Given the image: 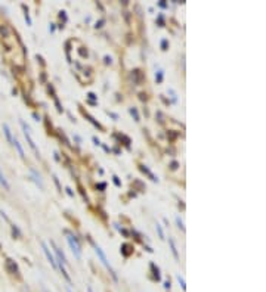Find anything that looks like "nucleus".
Instances as JSON below:
<instances>
[{
    "label": "nucleus",
    "instance_id": "nucleus-14",
    "mask_svg": "<svg viewBox=\"0 0 266 292\" xmlns=\"http://www.w3.org/2000/svg\"><path fill=\"white\" fill-rule=\"evenodd\" d=\"M163 78H164V71H163V69H160V71L155 74V81H157V83H161Z\"/></svg>",
    "mask_w": 266,
    "mask_h": 292
},
{
    "label": "nucleus",
    "instance_id": "nucleus-21",
    "mask_svg": "<svg viewBox=\"0 0 266 292\" xmlns=\"http://www.w3.org/2000/svg\"><path fill=\"white\" fill-rule=\"evenodd\" d=\"M169 49V40H161V50H167Z\"/></svg>",
    "mask_w": 266,
    "mask_h": 292
},
{
    "label": "nucleus",
    "instance_id": "nucleus-18",
    "mask_svg": "<svg viewBox=\"0 0 266 292\" xmlns=\"http://www.w3.org/2000/svg\"><path fill=\"white\" fill-rule=\"evenodd\" d=\"M176 223H177V227H179L180 230H185V226H183V220H182V218H180L179 215L176 217Z\"/></svg>",
    "mask_w": 266,
    "mask_h": 292
},
{
    "label": "nucleus",
    "instance_id": "nucleus-28",
    "mask_svg": "<svg viewBox=\"0 0 266 292\" xmlns=\"http://www.w3.org/2000/svg\"><path fill=\"white\" fill-rule=\"evenodd\" d=\"M158 6H160V8H167L169 5H167V3H166V2H164V0H161V2H158Z\"/></svg>",
    "mask_w": 266,
    "mask_h": 292
},
{
    "label": "nucleus",
    "instance_id": "nucleus-34",
    "mask_svg": "<svg viewBox=\"0 0 266 292\" xmlns=\"http://www.w3.org/2000/svg\"><path fill=\"white\" fill-rule=\"evenodd\" d=\"M111 62H112V59L110 56H105V64H111Z\"/></svg>",
    "mask_w": 266,
    "mask_h": 292
},
{
    "label": "nucleus",
    "instance_id": "nucleus-20",
    "mask_svg": "<svg viewBox=\"0 0 266 292\" xmlns=\"http://www.w3.org/2000/svg\"><path fill=\"white\" fill-rule=\"evenodd\" d=\"M177 280H179V283H180V286H182V289L185 291V289H186V285H185V280H183V277H182L180 274H177Z\"/></svg>",
    "mask_w": 266,
    "mask_h": 292
},
{
    "label": "nucleus",
    "instance_id": "nucleus-23",
    "mask_svg": "<svg viewBox=\"0 0 266 292\" xmlns=\"http://www.w3.org/2000/svg\"><path fill=\"white\" fill-rule=\"evenodd\" d=\"M177 167H179V162H177V161H172L170 168H172V170H177Z\"/></svg>",
    "mask_w": 266,
    "mask_h": 292
},
{
    "label": "nucleus",
    "instance_id": "nucleus-42",
    "mask_svg": "<svg viewBox=\"0 0 266 292\" xmlns=\"http://www.w3.org/2000/svg\"><path fill=\"white\" fill-rule=\"evenodd\" d=\"M44 292H49V291H47V289H44Z\"/></svg>",
    "mask_w": 266,
    "mask_h": 292
},
{
    "label": "nucleus",
    "instance_id": "nucleus-38",
    "mask_svg": "<svg viewBox=\"0 0 266 292\" xmlns=\"http://www.w3.org/2000/svg\"><path fill=\"white\" fill-rule=\"evenodd\" d=\"M108 114H110V115L112 117V118H114V120H117V118H118V117H117V114H112V112H108Z\"/></svg>",
    "mask_w": 266,
    "mask_h": 292
},
{
    "label": "nucleus",
    "instance_id": "nucleus-10",
    "mask_svg": "<svg viewBox=\"0 0 266 292\" xmlns=\"http://www.w3.org/2000/svg\"><path fill=\"white\" fill-rule=\"evenodd\" d=\"M151 270H152V274H154V279H155V280H157V282H158V280H160V279H161V274H160V269H158V267L155 266L154 263H151Z\"/></svg>",
    "mask_w": 266,
    "mask_h": 292
},
{
    "label": "nucleus",
    "instance_id": "nucleus-32",
    "mask_svg": "<svg viewBox=\"0 0 266 292\" xmlns=\"http://www.w3.org/2000/svg\"><path fill=\"white\" fill-rule=\"evenodd\" d=\"M104 22H105V19H101L99 22H96V25H95V27H96V28H101V27H102V24H104Z\"/></svg>",
    "mask_w": 266,
    "mask_h": 292
},
{
    "label": "nucleus",
    "instance_id": "nucleus-19",
    "mask_svg": "<svg viewBox=\"0 0 266 292\" xmlns=\"http://www.w3.org/2000/svg\"><path fill=\"white\" fill-rule=\"evenodd\" d=\"M12 233H13V236H16V237H19V236H21V232H19V229H18V227H16L15 224L12 226Z\"/></svg>",
    "mask_w": 266,
    "mask_h": 292
},
{
    "label": "nucleus",
    "instance_id": "nucleus-41",
    "mask_svg": "<svg viewBox=\"0 0 266 292\" xmlns=\"http://www.w3.org/2000/svg\"><path fill=\"white\" fill-rule=\"evenodd\" d=\"M66 292H73V291H71V289H70V288H66Z\"/></svg>",
    "mask_w": 266,
    "mask_h": 292
},
{
    "label": "nucleus",
    "instance_id": "nucleus-27",
    "mask_svg": "<svg viewBox=\"0 0 266 292\" xmlns=\"http://www.w3.org/2000/svg\"><path fill=\"white\" fill-rule=\"evenodd\" d=\"M59 18H61V19H64V21H66V15H65V12H64V11L59 12Z\"/></svg>",
    "mask_w": 266,
    "mask_h": 292
},
{
    "label": "nucleus",
    "instance_id": "nucleus-8",
    "mask_svg": "<svg viewBox=\"0 0 266 292\" xmlns=\"http://www.w3.org/2000/svg\"><path fill=\"white\" fill-rule=\"evenodd\" d=\"M12 145L15 146V148H16V151H18V154H19V157H21V158H25V154H24V149H22L21 143L18 142V139H13V140H12Z\"/></svg>",
    "mask_w": 266,
    "mask_h": 292
},
{
    "label": "nucleus",
    "instance_id": "nucleus-37",
    "mask_svg": "<svg viewBox=\"0 0 266 292\" xmlns=\"http://www.w3.org/2000/svg\"><path fill=\"white\" fill-rule=\"evenodd\" d=\"M80 55H83V56H87V52H84L83 49H80Z\"/></svg>",
    "mask_w": 266,
    "mask_h": 292
},
{
    "label": "nucleus",
    "instance_id": "nucleus-4",
    "mask_svg": "<svg viewBox=\"0 0 266 292\" xmlns=\"http://www.w3.org/2000/svg\"><path fill=\"white\" fill-rule=\"evenodd\" d=\"M42 249H43V252H44V255H46V258H47V261L52 264V267L53 269H56V261H55V257L52 255V252L49 251V248H47V245L44 244V242H42Z\"/></svg>",
    "mask_w": 266,
    "mask_h": 292
},
{
    "label": "nucleus",
    "instance_id": "nucleus-9",
    "mask_svg": "<svg viewBox=\"0 0 266 292\" xmlns=\"http://www.w3.org/2000/svg\"><path fill=\"white\" fill-rule=\"evenodd\" d=\"M3 131H5V136H6V139H8V142L12 145V140H13V137H12V131L11 128H9V125L8 124H3Z\"/></svg>",
    "mask_w": 266,
    "mask_h": 292
},
{
    "label": "nucleus",
    "instance_id": "nucleus-30",
    "mask_svg": "<svg viewBox=\"0 0 266 292\" xmlns=\"http://www.w3.org/2000/svg\"><path fill=\"white\" fill-rule=\"evenodd\" d=\"M170 286H172L170 280H166V282H164V288H166V289H170Z\"/></svg>",
    "mask_w": 266,
    "mask_h": 292
},
{
    "label": "nucleus",
    "instance_id": "nucleus-1",
    "mask_svg": "<svg viewBox=\"0 0 266 292\" xmlns=\"http://www.w3.org/2000/svg\"><path fill=\"white\" fill-rule=\"evenodd\" d=\"M19 123H21V127H22V130H24V136H25V139H27V143H28V145H30V148H31V149L34 151V154L39 157V155H40V152H39V148L36 146V142H34V139L31 137V133H30V127H28L27 124L24 123L22 120L19 121Z\"/></svg>",
    "mask_w": 266,
    "mask_h": 292
},
{
    "label": "nucleus",
    "instance_id": "nucleus-25",
    "mask_svg": "<svg viewBox=\"0 0 266 292\" xmlns=\"http://www.w3.org/2000/svg\"><path fill=\"white\" fill-rule=\"evenodd\" d=\"M169 93L172 95V98H173V102H177V98H176V93H175V90H169Z\"/></svg>",
    "mask_w": 266,
    "mask_h": 292
},
{
    "label": "nucleus",
    "instance_id": "nucleus-39",
    "mask_svg": "<svg viewBox=\"0 0 266 292\" xmlns=\"http://www.w3.org/2000/svg\"><path fill=\"white\" fill-rule=\"evenodd\" d=\"M49 30H50V31H55V24H50V27H49Z\"/></svg>",
    "mask_w": 266,
    "mask_h": 292
},
{
    "label": "nucleus",
    "instance_id": "nucleus-29",
    "mask_svg": "<svg viewBox=\"0 0 266 292\" xmlns=\"http://www.w3.org/2000/svg\"><path fill=\"white\" fill-rule=\"evenodd\" d=\"M87 98H89V99H90V101H95V99H96V96H95V93H89V95H87Z\"/></svg>",
    "mask_w": 266,
    "mask_h": 292
},
{
    "label": "nucleus",
    "instance_id": "nucleus-2",
    "mask_svg": "<svg viewBox=\"0 0 266 292\" xmlns=\"http://www.w3.org/2000/svg\"><path fill=\"white\" fill-rule=\"evenodd\" d=\"M92 244H93V248H95V252L98 254V257H99V258H101V261H102V264H104V266H105V267L108 269V271H110L111 274H112V277H114V280H117V274H115V271H114V270H112V267H111V266H110V263H108V258H107V255L104 254V251H102V249H101V248L98 247V245H96L95 242H92Z\"/></svg>",
    "mask_w": 266,
    "mask_h": 292
},
{
    "label": "nucleus",
    "instance_id": "nucleus-12",
    "mask_svg": "<svg viewBox=\"0 0 266 292\" xmlns=\"http://www.w3.org/2000/svg\"><path fill=\"white\" fill-rule=\"evenodd\" d=\"M141 170H142V171H144V173H145V174H146V176H149V179L152 180V181H158V179H157V177H155L154 174H152V173H151V171H149V170L146 168V167H145V165H141Z\"/></svg>",
    "mask_w": 266,
    "mask_h": 292
},
{
    "label": "nucleus",
    "instance_id": "nucleus-22",
    "mask_svg": "<svg viewBox=\"0 0 266 292\" xmlns=\"http://www.w3.org/2000/svg\"><path fill=\"white\" fill-rule=\"evenodd\" d=\"M53 180H55V184H56V187H58V191L62 192V187H61V184H59V179H58L56 176H53Z\"/></svg>",
    "mask_w": 266,
    "mask_h": 292
},
{
    "label": "nucleus",
    "instance_id": "nucleus-15",
    "mask_svg": "<svg viewBox=\"0 0 266 292\" xmlns=\"http://www.w3.org/2000/svg\"><path fill=\"white\" fill-rule=\"evenodd\" d=\"M129 112H130V115L135 118V121H141V120H139V114H138V109H136V108H130Z\"/></svg>",
    "mask_w": 266,
    "mask_h": 292
},
{
    "label": "nucleus",
    "instance_id": "nucleus-7",
    "mask_svg": "<svg viewBox=\"0 0 266 292\" xmlns=\"http://www.w3.org/2000/svg\"><path fill=\"white\" fill-rule=\"evenodd\" d=\"M169 245H170V249H172V254L176 261H179V252H177V248H176V242L173 237H169Z\"/></svg>",
    "mask_w": 266,
    "mask_h": 292
},
{
    "label": "nucleus",
    "instance_id": "nucleus-35",
    "mask_svg": "<svg viewBox=\"0 0 266 292\" xmlns=\"http://www.w3.org/2000/svg\"><path fill=\"white\" fill-rule=\"evenodd\" d=\"M93 142H95V145H101V142H99L98 137H93Z\"/></svg>",
    "mask_w": 266,
    "mask_h": 292
},
{
    "label": "nucleus",
    "instance_id": "nucleus-36",
    "mask_svg": "<svg viewBox=\"0 0 266 292\" xmlns=\"http://www.w3.org/2000/svg\"><path fill=\"white\" fill-rule=\"evenodd\" d=\"M33 117L36 118V121H40V115H37V114L34 112V114H33Z\"/></svg>",
    "mask_w": 266,
    "mask_h": 292
},
{
    "label": "nucleus",
    "instance_id": "nucleus-26",
    "mask_svg": "<svg viewBox=\"0 0 266 292\" xmlns=\"http://www.w3.org/2000/svg\"><path fill=\"white\" fill-rule=\"evenodd\" d=\"M158 24H160V27H164V18H163V15L158 16Z\"/></svg>",
    "mask_w": 266,
    "mask_h": 292
},
{
    "label": "nucleus",
    "instance_id": "nucleus-40",
    "mask_svg": "<svg viewBox=\"0 0 266 292\" xmlns=\"http://www.w3.org/2000/svg\"><path fill=\"white\" fill-rule=\"evenodd\" d=\"M87 291L89 292H93V291H92V286H87Z\"/></svg>",
    "mask_w": 266,
    "mask_h": 292
},
{
    "label": "nucleus",
    "instance_id": "nucleus-31",
    "mask_svg": "<svg viewBox=\"0 0 266 292\" xmlns=\"http://www.w3.org/2000/svg\"><path fill=\"white\" fill-rule=\"evenodd\" d=\"M105 187H107V184H105V183H99V184H98V189H101V191H104Z\"/></svg>",
    "mask_w": 266,
    "mask_h": 292
},
{
    "label": "nucleus",
    "instance_id": "nucleus-5",
    "mask_svg": "<svg viewBox=\"0 0 266 292\" xmlns=\"http://www.w3.org/2000/svg\"><path fill=\"white\" fill-rule=\"evenodd\" d=\"M30 173H31V180H33L34 183H36V184H37V186H39L42 191H43V189H44V184H43V180H42V177H40V174H39V173H37V171H36L34 168L30 170Z\"/></svg>",
    "mask_w": 266,
    "mask_h": 292
},
{
    "label": "nucleus",
    "instance_id": "nucleus-3",
    "mask_svg": "<svg viewBox=\"0 0 266 292\" xmlns=\"http://www.w3.org/2000/svg\"><path fill=\"white\" fill-rule=\"evenodd\" d=\"M66 241H68V245H70V248H71L73 254L76 255V258L80 260V258H81V247H80V244H78L77 237L68 233V236H66Z\"/></svg>",
    "mask_w": 266,
    "mask_h": 292
},
{
    "label": "nucleus",
    "instance_id": "nucleus-16",
    "mask_svg": "<svg viewBox=\"0 0 266 292\" xmlns=\"http://www.w3.org/2000/svg\"><path fill=\"white\" fill-rule=\"evenodd\" d=\"M22 9H24V16H25V21L28 25H31V18H30V15H28V9L25 8V5H22Z\"/></svg>",
    "mask_w": 266,
    "mask_h": 292
},
{
    "label": "nucleus",
    "instance_id": "nucleus-13",
    "mask_svg": "<svg viewBox=\"0 0 266 292\" xmlns=\"http://www.w3.org/2000/svg\"><path fill=\"white\" fill-rule=\"evenodd\" d=\"M84 115H86V118H87L89 121H90V123L93 124V125H95L96 128H99V130H102V125H101V124L98 123V121H95V118H93V117H90L89 114H84Z\"/></svg>",
    "mask_w": 266,
    "mask_h": 292
},
{
    "label": "nucleus",
    "instance_id": "nucleus-11",
    "mask_svg": "<svg viewBox=\"0 0 266 292\" xmlns=\"http://www.w3.org/2000/svg\"><path fill=\"white\" fill-rule=\"evenodd\" d=\"M0 184L6 189V191H11V184L8 183V180L5 179V176H3V173H2V170H0Z\"/></svg>",
    "mask_w": 266,
    "mask_h": 292
},
{
    "label": "nucleus",
    "instance_id": "nucleus-24",
    "mask_svg": "<svg viewBox=\"0 0 266 292\" xmlns=\"http://www.w3.org/2000/svg\"><path fill=\"white\" fill-rule=\"evenodd\" d=\"M112 180H114V183H115V186H118V187L121 186V181H120V179H118L117 176H114V177H112Z\"/></svg>",
    "mask_w": 266,
    "mask_h": 292
},
{
    "label": "nucleus",
    "instance_id": "nucleus-17",
    "mask_svg": "<svg viewBox=\"0 0 266 292\" xmlns=\"http://www.w3.org/2000/svg\"><path fill=\"white\" fill-rule=\"evenodd\" d=\"M155 229H157V232H158V236H160V239H164V232H163V227H161V226L157 223Z\"/></svg>",
    "mask_w": 266,
    "mask_h": 292
},
{
    "label": "nucleus",
    "instance_id": "nucleus-33",
    "mask_svg": "<svg viewBox=\"0 0 266 292\" xmlns=\"http://www.w3.org/2000/svg\"><path fill=\"white\" fill-rule=\"evenodd\" d=\"M65 191H66V193H68V195H70V196H74V193H73V191H71V189H70V187H66Z\"/></svg>",
    "mask_w": 266,
    "mask_h": 292
},
{
    "label": "nucleus",
    "instance_id": "nucleus-6",
    "mask_svg": "<svg viewBox=\"0 0 266 292\" xmlns=\"http://www.w3.org/2000/svg\"><path fill=\"white\" fill-rule=\"evenodd\" d=\"M6 266H8V269H9V271H11L12 274H18V273H19L18 266H16V263H15L13 260H11V258L6 260Z\"/></svg>",
    "mask_w": 266,
    "mask_h": 292
}]
</instances>
